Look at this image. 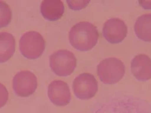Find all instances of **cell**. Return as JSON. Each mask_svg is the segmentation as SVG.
<instances>
[{"label":"cell","instance_id":"1","mask_svg":"<svg viewBox=\"0 0 151 113\" xmlns=\"http://www.w3.org/2000/svg\"><path fill=\"white\" fill-rule=\"evenodd\" d=\"M99 33L94 24L87 21L77 23L69 33V41L76 49L86 51L92 49L98 42Z\"/></svg>","mask_w":151,"mask_h":113},{"label":"cell","instance_id":"2","mask_svg":"<svg viewBox=\"0 0 151 113\" xmlns=\"http://www.w3.org/2000/svg\"><path fill=\"white\" fill-rule=\"evenodd\" d=\"M124 64L119 59L109 57L102 60L97 67V73L100 80L106 84L119 82L125 75Z\"/></svg>","mask_w":151,"mask_h":113},{"label":"cell","instance_id":"3","mask_svg":"<svg viewBox=\"0 0 151 113\" xmlns=\"http://www.w3.org/2000/svg\"><path fill=\"white\" fill-rule=\"evenodd\" d=\"M19 48L21 54L29 60L39 58L45 48V41L41 34L36 31H29L21 36Z\"/></svg>","mask_w":151,"mask_h":113},{"label":"cell","instance_id":"4","mask_svg":"<svg viewBox=\"0 0 151 113\" xmlns=\"http://www.w3.org/2000/svg\"><path fill=\"white\" fill-rule=\"evenodd\" d=\"M50 67L59 76H68L76 67V58L67 50H58L49 56Z\"/></svg>","mask_w":151,"mask_h":113},{"label":"cell","instance_id":"5","mask_svg":"<svg viewBox=\"0 0 151 113\" xmlns=\"http://www.w3.org/2000/svg\"><path fill=\"white\" fill-rule=\"evenodd\" d=\"M73 89L75 96L78 99L83 100L91 99L98 92V82L94 75L84 72L74 79Z\"/></svg>","mask_w":151,"mask_h":113},{"label":"cell","instance_id":"6","mask_svg":"<svg viewBox=\"0 0 151 113\" xmlns=\"http://www.w3.org/2000/svg\"><path fill=\"white\" fill-rule=\"evenodd\" d=\"M12 84L17 96L27 97L32 95L37 88V78L30 71L23 70L14 75Z\"/></svg>","mask_w":151,"mask_h":113},{"label":"cell","instance_id":"7","mask_svg":"<svg viewBox=\"0 0 151 113\" xmlns=\"http://www.w3.org/2000/svg\"><path fill=\"white\" fill-rule=\"evenodd\" d=\"M127 26L121 19H109L104 24V37L112 44H118L123 41L127 36Z\"/></svg>","mask_w":151,"mask_h":113},{"label":"cell","instance_id":"8","mask_svg":"<svg viewBox=\"0 0 151 113\" xmlns=\"http://www.w3.org/2000/svg\"><path fill=\"white\" fill-rule=\"evenodd\" d=\"M48 96L50 101L58 106H64L70 103L71 94L69 85L61 80H55L48 87Z\"/></svg>","mask_w":151,"mask_h":113},{"label":"cell","instance_id":"9","mask_svg":"<svg viewBox=\"0 0 151 113\" xmlns=\"http://www.w3.org/2000/svg\"><path fill=\"white\" fill-rule=\"evenodd\" d=\"M131 70L136 79L145 82L151 79V59L147 55L138 54L132 59Z\"/></svg>","mask_w":151,"mask_h":113},{"label":"cell","instance_id":"10","mask_svg":"<svg viewBox=\"0 0 151 113\" xmlns=\"http://www.w3.org/2000/svg\"><path fill=\"white\" fill-rule=\"evenodd\" d=\"M64 5L59 0L42 1L40 5V11L42 17L50 21H58L62 17L64 13Z\"/></svg>","mask_w":151,"mask_h":113},{"label":"cell","instance_id":"11","mask_svg":"<svg viewBox=\"0 0 151 113\" xmlns=\"http://www.w3.org/2000/svg\"><path fill=\"white\" fill-rule=\"evenodd\" d=\"M15 51V39L11 33H0V63L6 62Z\"/></svg>","mask_w":151,"mask_h":113},{"label":"cell","instance_id":"12","mask_svg":"<svg viewBox=\"0 0 151 113\" xmlns=\"http://www.w3.org/2000/svg\"><path fill=\"white\" fill-rule=\"evenodd\" d=\"M134 29L140 39L151 41V13L140 16L134 24Z\"/></svg>","mask_w":151,"mask_h":113},{"label":"cell","instance_id":"13","mask_svg":"<svg viewBox=\"0 0 151 113\" xmlns=\"http://www.w3.org/2000/svg\"><path fill=\"white\" fill-rule=\"evenodd\" d=\"M12 12L9 5L0 1V28L7 26L12 21Z\"/></svg>","mask_w":151,"mask_h":113},{"label":"cell","instance_id":"14","mask_svg":"<svg viewBox=\"0 0 151 113\" xmlns=\"http://www.w3.org/2000/svg\"><path fill=\"white\" fill-rule=\"evenodd\" d=\"M9 99V92L5 85L0 83V108L5 106Z\"/></svg>","mask_w":151,"mask_h":113},{"label":"cell","instance_id":"15","mask_svg":"<svg viewBox=\"0 0 151 113\" xmlns=\"http://www.w3.org/2000/svg\"><path fill=\"white\" fill-rule=\"evenodd\" d=\"M88 3H89L88 1H67L69 6L70 7V9L74 10L84 9Z\"/></svg>","mask_w":151,"mask_h":113},{"label":"cell","instance_id":"16","mask_svg":"<svg viewBox=\"0 0 151 113\" xmlns=\"http://www.w3.org/2000/svg\"><path fill=\"white\" fill-rule=\"evenodd\" d=\"M139 4L144 9H151V2H139Z\"/></svg>","mask_w":151,"mask_h":113}]
</instances>
